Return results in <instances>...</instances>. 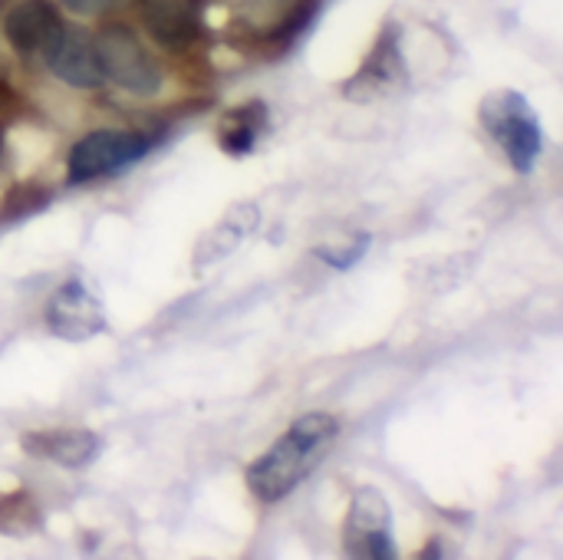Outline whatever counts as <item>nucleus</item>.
I'll return each instance as SVG.
<instances>
[{"label":"nucleus","mask_w":563,"mask_h":560,"mask_svg":"<svg viewBox=\"0 0 563 560\" xmlns=\"http://www.w3.org/2000/svg\"><path fill=\"white\" fill-rule=\"evenodd\" d=\"M340 432V422L330 413H307L300 416L261 459L247 469V488L254 498L274 505L287 498L323 459V452L333 446Z\"/></svg>","instance_id":"obj_1"},{"label":"nucleus","mask_w":563,"mask_h":560,"mask_svg":"<svg viewBox=\"0 0 563 560\" xmlns=\"http://www.w3.org/2000/svg\"><path fill=\"white\" fill-rule=\"evenodd\" d=\"M92 40H96V53L109 83H115L119 89L132 96H155L162 89L165 83L162 66L145 50L135 30H129L125 23H109Z\"/></svg>","instance_id":"obj_2"},{"label":"nucleus","mask_w":563,"mask_h":560,"mask_svg":"<svg viewBox=\"0 0 563 560\" xmlns=\"http://www.w3.org/2000/svg\"><path fill=\"white\" fill-rule=\"evenodd\" d=\"M482 119L495 142L505 149L508 162L518 172H531V165L541 155V125L531 106L518 92H501L482 106Z\"/></svg>","instance_id":"obj_3"},{"label":"nucleus","mask_w":563,"mask_h":560,"mask_svg":"<svg viewBox=\"0 0 563 560\" xmlns=\"http://www.w3.org/2000/svg\"><path fill=\"white\" fill-rule=\"evenodd\" d=\"M148 139L142 132H125V129H96L82 135L66 158L69 182H89L109 172H119L132 162H139L148 152Z\"/></svg>","instance_id":"obj_4"},{"label":"nucleus","mask_w":563,"mask_h":560,"mask_svg":"<svg viewBox=\"0 0 563 560\" xmlns=\"http://www.w3.org/2000/svg\"><path fill=\"white\" fill-rule=\"evenodd\" d=\"M346 554L353 558H393V512L383 492L360 488L350 502L346 528H343Z\"/></svg>","instance_id":"obj_5"},{"label":"nucleus","mask_w":563,"mask_h":560,"mask_svg":"<svg viewBox=\"0 0 563 560\" xmlns=\"http://www.w3.org/2000/svg\"><path fill=\"white\" fill-rule=\"evenodd\" d=\"M46 327L59 340H89L106 330V314H102V304L86 290L82 281H69L49 297Z\"/></svg>","instance_id":"obj_6"},{"label":"nucleus","mask_w":563,"mask_h":560,"mask_svg":"<svg viewBox=\"0 0 563 560\" xmlns=\"http://www.w3.org/2000/svg\"><path fill=\"white\" fill-rule=\"evenodd\" d=\"M49 73L76 89H99L106 83L99 53H96V40L86 36L82 30H69L63 26V33L56 36V43L43 53Z\"/></svg>","instance_id":"obj_7"},{"label":"nucleus","mask_w":563,"mask_h":560,"mask_svg":"<svg viewBox=\"0 0 563 560\" xmlns=\"http://www.w3.org/2000/svg\"><path fill=\"white\" fill-rule=\"evenodd\" d=\"M63 26L66 23L59 20L56 7L46 0H20L3 17V33L10 40V46L23 56H33V53L43 56L56 43Z\"/></svg>","instance_id":"obj_8"},{"label":"nucleus","mask_w":563,"mask_h":560,"mask_svg":"<svg viewBox=\"0 0 563 560\" xmlns=\"http://www.w3.org/2000/svg\"><path fill=\"white\" fill-rule=\"evenodd\" d=\"M142 23L155 43L181 50L201 30V0H142Z\"/></svg>","instance_id":"obj_9"},{"label":"nucleus","mask_w":563,"mask_h":560,"mask_svg":"<svg viewBox=\"0 0 563 560\" xmlns=\"http://www.w3.org/2000/svg\"><path fill=\"white\" fill-rule=\"evenodd\" d=\"M23 449L33 459H46L63 469H82L99 455L102 442L82 429H53V432H26Z\"/></svg>","instance_id":"obj_10"},{"label":"nucleus","mask_w":563,"mask_h":560,"mask_svg":"<svg viewBox=\"0 0 563 560\" xmlns=\"http://www.w3.org/2000/svg\"><path fill=\"white\" fill-rule=\"evenodd\" d=\"M43 525V515L36 502L26 492H7L0 495V535L7 538H30Z\"/></svg>","instance_id":"obj_11"},{"label":"nucleus","mask_w":563,"mask_h":560,"mask_svg":"<svg viewBox=\"0 0 563 560\" xmlns=\"http://www.w3.org/2000/svg\"><path fill=\"white\" fill-rule=\"evenodd\" d=\"M228 122H231V125L224 129L221 142H224V149H228L231 155H244V152H251V149H254V142H257V129H261V122H267V112H264V106H261V102H251V106H244V109L231 112V119H228Z\"/></svg>","instance_id":"obj_12"},{"label":"nucleus","mask_w":563,"mask_h":560,"mask_svg":"<svg viewBox=\"0 0 563 560\" xmlns=\"http://www.w3.org/2000/svg\"><path fill=\"white\" fill-rule=\"evenodd\" d=\"M369 248V238L363 234L356 244H346V248H320L317 254H320V261H327V264H333V267H340V271H346V267H353L360 257H363V251Z\"/></svg>","instance_id":"obj_13"},{"label":"nucleus","mask_w":563,"mask_h":560,"mask_svg":"<svg viewBox=\"0 0 563 560\" xmlns=\"http://www.w3.org/2000/svg\"><path fill=\"white\" fill-rule=\"evenodd\" d=\"M59 3L76 17H99V13H109L112 7H119L122 0H59Z\"/></svg>","instance_id":"obj_14"},{"label":"nucleus","mask_w":563,"mask_h":560,"mask_svg":"<svg viewBox=\"0 0 563 560\" xmlns=\"http://www.w3.org/2000/svg\"><path fill=\"white\" fill-rule=\"evenodd\" d=\"M0 155H3V129H0Z\"/></svg>","instance_id":"obj_15"}]
</instances>
